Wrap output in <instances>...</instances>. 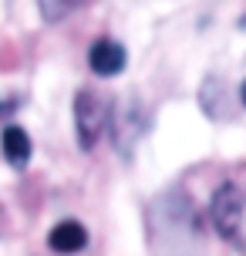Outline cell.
I'll return each mask as SVG.
<instances>
[{
  "label": "cell",
  "instance_id": "cell-1",
  "mask_svg": "<svg viewBox=\"0 0 246 256\" xmlns=\"http://www.w3.org/2000/svg\"><path fill=\"white\" fill-rule=\"evenodd\" d=\"M108 102H104L98 91H78V98H74V132H78V145L81 148H94L98 138L104 135V128H108Z\"/></svg>",
  "mask_w": 246,
  "mask_h": 256
},
{
  "label": "cell",
  "instance_id": "cell-2",
  "mask_svg": "<svg viewBox=\"0 0 246 256\" xmlns=\"http://www.w3.org/2000/svg\"><path fill=\"white\" fill-rule=\"evenodd\" d=\"M209 216H212V226L220 230V236L240 243V222H243V192L236 189L233 182H226L216 189L212 196V206H209Z\"/></svg>",
  "mask_w": 246,
  "mask_h": 256
},
{
  "label": "cell",
  "instance_id": "cell-3",
  "mask_svg": "<svg viewBox=\"0 0 246 256\" xmlns=\"http://www.w3.org/2000/svg\"><path fill=\"white\" fill-rule=\"evenodd\" d=\"M88 64H91L94 74L112 78V74H118V71L125 68V48H122L118 40H112V38L94 40L91 51H88Z\"/></svg>",
  "mask_w": 246,
  "mask_h": 256
},
{
  "label": "cell",
  "instance_id": "cell-4",
  "mask_svg": "<svg viewBox=\"0 0 246 256\" xmlns=\"http://www.w3.org/2000/svg\"><path fill=\"white\" fill-rule=\"evenodd\" d=\"M48 243H51L54 253H78L81 246L88 243V232H84V226H81V222L64 219V222H58V226L51 230Z\"/></svg>",
  "mask_w": 246,
  "mask_h": 256
},
{
  "label": "cell",
  "instance_id": "cell-5",
  "mask_svg": "<svg viewBox=\"0 0 246 256\" xmlns=\"http://www.w3.org/2000/svg\"><path fill=\"white\" fill-rule=\"evenodd\" d=\"M0 148H4V155H7V162L10 166H27V158H30V138H27L24 128H4V135H0Z\"/></svg>",
  "mask_w": 246,
  "mask_h": 256
},
{
  "label": "cell",
  "instance_id": "cell-6",
  "mask_svg": "<svg viewBox=\"0 0 246 256\" xmlns=\"http://www.w3.org/2000/svg\"><path fill=\"white\" fill-rule=\"evenodd\" d=\"M81 4H88V0H38V7H40V17L44 20H64L68 14H74L81 7Z\"/></svg>",
  "mask_w": 246,
  "mask_h": 256
},
{
  "label": "cell",
  "instance_id": "cell-7",
  "mask_svg": "<svg viewBox=\"0 0 246 256\" xmlns=\"http://www.w3.org/2000/svg\"><path fill=\"white\" fill-rule=\"evenodd\" d=\"M7 112H14V104H7V102H0V118L7 115Z\"/></svg>",
  "mask_w": 246,
  "mask_h": 256
},
{
  "label": "cell",
  "instance_id": "cell-8",
  "mask_svg": "<svg viewBox=\"0 0 246 256\" xmlns=\"http://www.w3.org/2000/svg\"><path fill=\"white\" fill-rule=\"evenodd\" d=\"M240 94H243V104H246V81H243V88H240Z\"/></svg>",
  "mask_w": 246,
  "mask_h": 256
},
{
  "label": "cell",
  "instance_id": "cell-9",
  "mask_svg": "<svg viewBox=\"0 0 246 256\" xmlns=\"http://www.w3.org/2000/svg\"><path fill=\"white\" fill-rule=\"evenodd\" d=\"M240 27H246V17H243V20H240Z\"/></svg>",
  "mask_w": 246,
  "mask_h": 256
}]
</instances>
